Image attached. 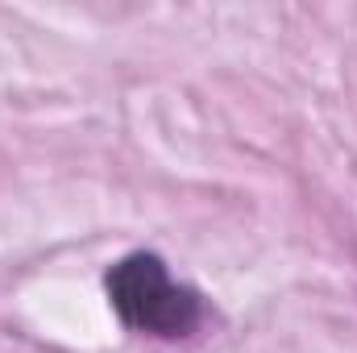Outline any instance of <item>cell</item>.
<instances>
[{"instance_id":"6da1fadb","label":"cell","mask_w":357,"mask_h":353,"mask_svg":"<svg viewBox=\"0 0 357 353\" xmlns=\"http://www.w3.org/2000/svg\"><path fill=\"white\" fill-rule=\"evenodd\" d=\"M108 299L116 316L150 337H187L199 324V295L171 278L154 254H129L108 270Z\"/></svg>"}]
</instances>
